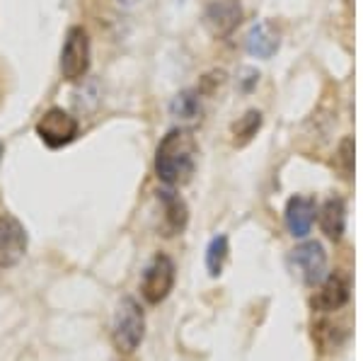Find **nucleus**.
Masks as SVG:
<instances>
[{
    "mask_svg": "<svg viewBox=\"0 0 363 361\" xmlns=\"http://www.w3.org/2000/svg\"><path fill=\"white\" fill-rule=\"evenodd\" d=\"M61 75L68 83H78L90 71V34L85 27L73 25L66 32V42L61 49Z\"/></svg>",
    "mask_w": 363,
    "mask_h": 361,
    "instance_id": "obj_3",
    "label": "nucleus"
},
{
    "mask_svg": "<svg viewBox=\"0 0 363 361\" xmlns=\"http://www.w3.org/2000/svg\"><path fill=\"white\" fill-rule=\"evenodd\" d=\"M240 22H242V8L238 0H213L203 10V29L213 39L230 37Z\"/></svg>",
    "mask_w": 363,
    "mask_h": 361,
    "instance_id": "obj_8",
    "label": "nucleus"
},
{
    "mask_svg": "<svg viewBox=\"0 0 363 361\" xmlns=\"http://www.w3.org/2000/svg\"><path fill=\"white\" fill-rule=\"evenodd\" d=\"M27 231L13 213H0V267L20 265V260L27 252Z\"/></svg>",
    "mask_w": 363,
    "mask_h": 361,
    "instance_id": "obj_7",
    "label": "nucleus"
},
{
    "mask_svg": "<svg viewBox=\"0 0 363 361\" xmlns=\"http://www.w3.org/2000/svg\"><path fill=\"white\" fill-rule=\"evenodd\" d=\"M114 3L119 5V8H126V10H128V8H136L140 0H114Z\"/></svg>",
    "mask_w": 363,
    "mask_h": 361,
    "instance_id": "obj_20",
    "label": "nucleus"
},
{
    "mask_svg": "<svg viewBox=\"0 0 363 361\" xmlns=\"http://www.w3.org/2000/svg\"><path fill=\"white\" fill-rule=\"evenodd\" d=\"M289 262H291V270H294L296 274L303 279V284H308V287H315V284H320L322 279H325L327 255L320 243L310 240V243L298 245L296 250H291Z\"/></svg>",
    "mask_w": 363,
    "mask_h": 361,
    "instance_id": "obj_6",
    "label": "nucleus"
},
{
    "mask_svg": "<svg viewBox=\"0 0 363 361\" xmlns=\"http://www.w3.org/2000/svg\"><path fill=\"white\" fill-rule=\"evenodd\" d=\"M238 83H240V90L242 92H250L252 87L259 83V73L255 71V68H242L238 75Z\"/></svg>",
    "mask_w": 363,
    "mask_h": 361,
    "instance_id": "obj_19",
    "label": "nucleus"
},
{
    "mask_svg": "<svg viewBox=\"0 0 363 361\" xmlns=\"http://www.w3.org/2000/svg\"><path fill=\"white\" fill-rule=\"evenodd\" d=\"M157 201L162 209V218H160V233L165 238L179 235L186 228V221H189V209H186L184 199L172 189H160L157 191Z\"/></svg>",
    "mask_w": 363,
    "mask_h": 361,
    "instance_id": "obj_9",
    "label": "nucleus"
},
{
    "mask_svg": "<svg viewBox=\"0 0 363 361\" xmlns=\"http://www.w3.org/2000/svg\"><path fill=\"white\" fill-rule=\"evenodd\" d=\"M337 165L342 167L344 177H351L354 172V141L351 138H344L337 148Z\"/></svg>",
    "mask_w": 363,
    "mask_h": 361,
    "instance_id": "obj_17",
    "label": "nucleus"
},
{
    "mask_svg": "<svg viewBox=\"0 0 363 361\" xmlns=\"http://www.w3.org/2000/svg\"><path fill=\"white\" fill-rule=\"evenodd\" d=\"M320 226L322 233L330 240H339L344 235V228H347V204L339 199V196L325 201V206L320 211Z\"/></svg>",
    "mask_w": 363,
    "mask_h": 361,
    "instance_id": "obj_14",
    "label": "nucleus"
},
{
    "mask_svg": "<svg viewBox=\"0 0 363 361\" xmlns=\"http://www.w3.org/2000/svg\"><path fill=\"white\" fill-rule=\"evenodd\" d=\"M228 260V238L225 235H218L208 243V250H206V267H208V274L211 277H218L220 270H223Z\"/></svg>",
    "mask_w": 363,
    "mask_h": 361,
    "instance_id": "obj_16",
    "label": "nucleus"
},
{
    "mask_svg": "<svg viewBox=\"0 0 363 361\" xmlns=\"http://www.w3.org/2000/svg\"><path fill=\"white\" fill-rule=\"evenodd\" d=\"M349 296H351V284L347 274H332L325 279L322 289L318 294L313 296L310 306L313 311H322V313H330V311H339L349 304Z\"/></svg>",
    "mask_w": 363,
    "mask_h": 361,
    "instance_id": "obj_10",
    "label": "nucleus"
},
{
    "mask_svg": "<svg viewBox=\"0 0 363 361\" xmlns=\"http://www.w3.org/2000/svg\"><path fill=\"white\" fill-rule=\"evenodd\" d=\"M225 85V73L223 71H211L201 78V85L196 87L199 95H216V90Z\"/></svg>",
    "mask_w": 363,
    "mask_h": 361,
    "instance_id": "obj_18",
    "label": "nucleus"
},
{
    "mask_svg": "<svg viewBox=\"0 0 363 361\" xmlns=\"http://www.w3.org/2000/svg\"><path fill=\"white\" fill-rule=\"evenodd\" d=\"M315 213H318V204L310 196H294L286 204V228L294 238H306L315 223Z\"/></svg>",
    "mask_w": 363,
    "mask_h": 361,
    "instance_id": "obj_11",
    "label": "nucleus"
},
{
    "mask_svg": "<svg viewBox=\"0 0 363 361\" xmlns=\"http://www.w3.org/2000/svg\"><path fill=\"white\" fill-rule=\"evenodd\" d=\"M174 287V262L167 255H155L150 265L145 267L143 279H140V294L150 306H157L169 296Z\"/></svg>",
    "mask_w": 363,
    "mask_h": 361,
    "instance_id": "obj_5",
    "label": "nucleus"
},
{
    "mask_svg": "<svg viewBox=\"0 0 363 361\" xmlns=\"http://www.w3.org/2000/svg\"><path fill=\"white\" fill-rule=\"evenodd\" d=\"M169 114L179 121V126H186L189 129L191 124L201 121L203 107H201V95L196 90H182L172 97L169 102Z\"/></svg>",
    "mask_w": 363,
    "mask_h": 361,
    "instance_id": "obj_13",
    "label": "nucleus"
},
{
    "mask_svg": "<svg viewBox=\"0 0 363 361\" xmlns=\"http://www.w3.org/2000/svg\"><path fill=\"white\" fill-rule=\"evenodd\" d=\"M199 143L191 129L174 126L169 129L155 150V174L167 187H182L196 170Z\"/></svg>",
    "mask_w": 363,
    "mask_h": 361,
    "instance_id": "obj_1",
    "label": "nucleus"
},
{
    "mask_svg": "<svg viewBox=\"0 0 363 361\" xmlns=\"http://www.w3.org/2000/svg\"><path fill=\"white\" fill-rule=\"evenodd\" d=\"M145 337V316L136 299L124 296L114 311L112 320V342L119 352L131 354Z\"/></svg>",
    "mask_w": 363,
    "mask_h": 361,
    "instance_id": "obj_2",
    "label": "nucleus"
},
{
    "mask_svg": "<svg viewBox=\"0 0 363 361\" xmlns=\"http://www.w3.org/2000/svg\"><path fill=\"white\" fill-rule=\"evenodd\" d=\"M281 46V34L274 22H259L247 34V51L257 58H272Z\"/></svg>",
    "mask_w": 363,
    "mask_h": 361,
    "instance_id": "obj_12",
    "label": "nucleus"
},
{
    "mask_svg": "<svg viewBox=\"0 0 363 361\" xmlns=\"http://www.w3.org/2000/svg\"><path fill=\"white\" fill-rule=\"evenodd\" d=\"M3 155H5V145H3V141H0V162H3Z\"/></svg>",
    "mask_w": 363,
    "mask_h": 361,
    "instance_id": "obj_21",
    "label": "nucleus"
},
{
    "mask_svg": "<svg viewBox=\"0 0 363 361\" xmlns=\"http://www.w3.org/2000/svg\"><path fill=\"white\" fill-rule=\"evenodd\" d=\"M37 136L42 138V143L46 148L56 150V148H63V145L73 143L78 138V131H80V124L73 114L66 112L63 107H51L46 109L42 119L37 121L34 126Z\"/></svg>",
    "mask_w": 363,
    "mask_h": 361,
    "instance_id": "obj_4",
    "label": "nucleus"
},
{
    "mask_svg": "<svg viewBox=\"0 0 363 361\" xmlns=\"http://www.w3.org/2000/svg\"><path fill=\"white\" fill-rule=\"evenodd\" d=\"M259 129H262V112L259 109H250V112H245L235 124H233V141L242 148V145H247L252 138L257 136Z\"/></svg>",
    "mask_w": 363,
    "mask_h": 361,
    "instance_id": "obj_15",
    "label": "nucleus"
}]
</instances>
